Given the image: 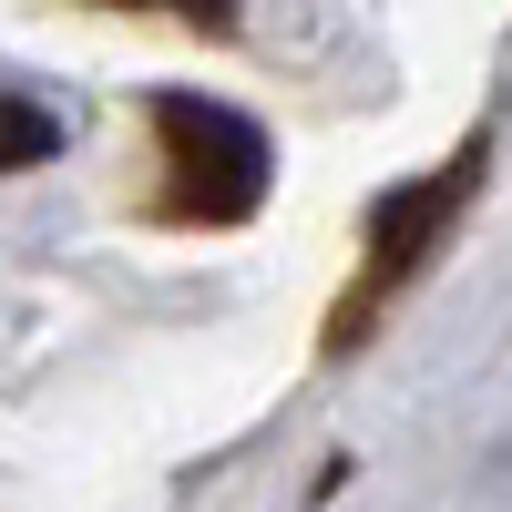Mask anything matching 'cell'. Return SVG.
<instances>
[{
	"mask_svg": "<svg viewBox=\"0 0 512 512\" xmlns=\"http://www.w3.org/2000/svg\"><path fill=\"white\" fill-rule=\"evenodd\" d=\"M154 154H164V185H154V216L164 226H246L277 185V144L216 93H154Z\"/></svg>",
	"mask_w": 512,
	"mask_h": 512,
	"instance_id": "1",
	"label": "cell"
},
{
	"mask_svg": "<svg viewBox=\"0 0 512 512\" xmlns=\"http://www.w3.org/2000/svg\"><path fill=\"white\" fill-rule=\"evenodd\" d=\"M482 164H492V134H472L441 175H410V185H390L369 205V256H359V277H349V297H338V318H328V359H349L379 328V308L441 256V236L461 226V205H472V185H482Z\"/></svg>",
	"mask_w": 512,
	"mask_h": 512,
	"instance_id": "2",
	"label": "cell"
},
{
	"mask_svg": "<svg viewBox=\"0 0 512 512\" xmlns=\"http://www.w3.org/2000/svg\"><path fill=\"white\" fill-rule=\"evenodd\" d=\"M62 154V113L31 103V93H0V175H21V164H52Z\"/></svg>",
	"mask_w": 512,
	"mask_h": 512,
	"instance_id": "3",
	"label": "cell"
},
{
	"mask_svg": "<svg viewBox=\"0 0 512 512\" xmlns=\"http://www.w3.org/2000/svg\"><path fill=\"white\" fill-rule=\"evenodd\" d=\"M113 11H164V21H195V31H236V0H113Z\"/></svg>",
	"mask_w": 512,
	"mask_h": 512,
	"instance_id": "4",
	"label": "cell"
}]
</instances>
